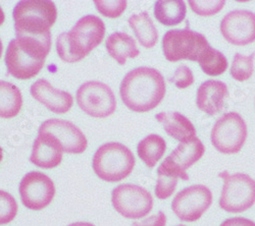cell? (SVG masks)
<instances>
[{"label":"cell","mask_w":255,"mask_h":226,"mask_svg":"<svg viewBox=\"0 0 255 226\" xmlns=\"http://www.w3.org/2000/svg\"><path fill=\"white\" fill-rule=\"evenodd\" d=\"M226 4L225 0H206V1H202V0H190L189 5L196 14L201 16H211L215 15L218 12H220Z\"/></svg>","instance_id":"f1b7e54d"},{"label":"cell","mask_w":255,"mask_h":226,"mask_svg":"<svg viewBox=\"0 0 255 226\" xmlns=\"http://www.w3.org/2000/svg\"><path fill=\"white\" fill-rule=\"evenodd\" d=\"M209 46L208 41L202 34L188 28L169 30L162 38L164 57L171 63L180 60L198 61Z\"/></svg>","instance_id":"8992f818"},{"label":"cell","mask_w":255,"mask_h":226,"mask_svg":"<svg viewBox=\"0 0 255 226\" xmlns=\"http://www.w3.org/2000/svg\"><path fill=\"white\" fill-rule=\"evenodd\" d=\"M165 134L181 143L196 137V130L186 116L179 112H161L155 115Z\"/></svg>","instance_id":"d6986e66"},{"label":"cell","mask_w":255,"mask_h":226,"mask_svg":"<svg viewBox=\"0 0 255 226\" xmlns=\"http://www.w3.org/2000/svg\"><path fill=\"white\" fill-rule=\"evenodd\" d=\"M169 81L179 89H186L191 85H193L194 75L188 67L181 66L176 70L174 75L169 77Z\"/></svg>","instance_id":"4dcf8cb0"},{"label":"cell","mask_w":255,"mask_h":226,"mask_svg":"<svg viewBox=\"0 0 255 226\" xmlns=\"http://www.w3.org/2000/svg\"><path fill=\"white\" fill-rule=\"evenodd\" d=\"M187 6L182 0L164 1L159 0L154 4V15L158 22L166 27L180 25L186 17Z\"/></svg>","instance_id":"d4e9b609"},{"label":"cell","mask_w":255,"mask_h":226,"mask_svg":"<svg viewBox=\"0 0 255 226\" xmlns=\"http://www.w3.org/2000/svg\"><path fill=\"white\" fill-rule=\"evenodd\" d=\"M20 201L30 210L40 211L51 204L55 196V186L52 179L40 171L27 173L19 182Z\"/></svg>","instance_id":"7c38bea8"},{"label":"cell","mask_w":255,"mask_h":226,"mask_svg":"<svg viewBox=\"0 0 255 226\" xmlns=\"http://www.w3.org/2000/svg\"><path fill=\"white\" fill-rule=\"evenodd\" d=\"M38 133L53 136L60 143L63 152L69 154H82L88 147V141L83 132L65 119H48L40 126Z\"/></svg>","instance_id":"5bb4252c"},{"label":"cell","mask_w":255,"mask_h":226,"mask_svg":"<svg viewBox=\"0 0 255 226\" xmlns=\"http://www.w3.org/2000/svg\"><path fill=\"white\" fill-rule=\"evenodd\" d=\"M68 226H95V225L92 223H89V222H75Z\"/></svg>","instance_id":"836d02e7"},{"label":"cell","mask_w":255,"mask_h":226,"mask_svg":"<svg viewBox=\"0 0 255 226\" xmlns=\"http://www.w3.org/2000/svg\"><path fill=\"white\" fill-rule=\"evenodd\" d=\"M94 4L98 12L102 15L116 18L123 14V12L127 8V1L125 0H118V1H104V0H95Z\"/></svg>","instance_id":"f546056e"},{"label":"cell","mask_w":255,"mask_h":226,"mask_svg":"<svg viewBox=\"0 0 255 226\" xmlns=\"http://www.w3.org/2000/svg\"><path fill=\"white\" fill-rule=\"evenodd\" d=\"M247 135V125L243 117L237 112H228L212 127L210 140L220 153L237 154L243 148Z\"/></svg>","instance_id":"ba28073f"},{"label":"cell","mask_w":255,"mask_h":226,"mask_svg":"<svg viewBox=\"0 0 255 226\" xmlns=\"http://www.w3.org/2000/svg\"><path fill=\"white\" fill-rule=\"evenodd\" d=\"M157 176L154 192L156 198L159 200H166L175 193L178 187L179 178L189 180V175L187 172L179 170L166 159H164V161L159 165L157 169Z\"/></svg>","instance_id":"44dd1931"},{"label":"cell","mask_w":255,"mask_h":226,"mask_svg":"<svg viewBox=\"0 0 255 226\" xmlns=\"http://www.w3.org/2000/svg\"><path fill=\"white\" fill-rule=\"evenodd\" d=\"M254 72V53L251 55H243L236 53L234 55L231 66V76L238 81L249 79Z\"/></svg>","instance_id":"4316f807"},{"label":"cell","mask_w":255,"mask_h":226,"mask_svg":"<svg viewBox=\"0 0 255 226\" xmlns=\"http://www.w3.org/2000/svg\"><path fill=\"white\" fill-rule=\"evenodd\" d=\"M79 107L95 118H106L115 113L117 99L110 86L98 80H89L77 91Z\"/></svg>","instance_id":"30bf717a"},{"label":"cell","mask_w":255,"mask_h":226,"mask_svg":"<svg viewBox=\"0 0 255 226\" xmlns=\"http://www.w3.org/2000/svg\"><path fill=\"white\" fill-rule=\"evenodd\" d=\"M15 36L47 37L57 18V9L50 0H23L12 11Z\"/></svg>","instance_id":"277c9868"},{"label":"cell","mask_w":255,"mask_h":226,"mask_svg":"<svg viewBox=\"0 0 255 226\" xmlns=\"http://www.w3.org/2000/svg\"><path fill=\"white\" fill-rule=\"evenodd\" d=\"M225 180L219 200L220 207L228 213H242L255 204V180L245 173L221 174Z\"/></svg>","instance_id":"52a82bcc"},{"label":"cell","mask_w":255,"mask_h":226,"mask_svg":"<svg viewBox=\"0 0 255 226\" xmlns=\"http://www.w3.org/2000/svg\"><path fill=\"white\" fill-rule=\"evenodd\" d=\"M104 35L103 20L93 14L85 15L78 20L71 31L61 33L57 37V54L65 63H78L101 44Z\"/></svg>","instance_id":"3957f363"},{"label":"cell","mask_w":255,"mask_h":226,"mask_svg":"<svg viewBox=\"0 0 255 226\" xmlns=\"http://www.w3.org/2000/svg\"><path fill=\"white\" fill-rule=\"evenodd\" d=\"M23 107L20 90L9 81L0 80V118L15 117Z\"/></svg>","instance_id":"603a6c76"},{"label":"cell","mask_w":255,"mask_h":226,"mask_svg":"<svg viewBox=\"0 0 255 226\" xmlns=\"http://www.w3.org/2000/svg\"><path fill=\"white\" fill-rule=\"evenodd\" d=\"M30 92L36 101L56 114L69 112L74 104V98L69 92L55 89L44 78L36 80L31 86Z\"/></svg>","instance_id":"9a60e30c"},{"label":"cell","mask_w":255,"mask_h":226,"mask_svg":"<svg viewBox=\"0 0 255 226\" xmlns=\"http://www.w3.org/2000/svg\"><path fill=\"white\" fill-rule=\"evenodd\" d=\"M128 23L138 40L140 45L144 48H152L158 41V31L152 18L147 11H141L131 15Z\"/></svg>","instance_id":"7402d4cb"},{"label":"cell","mask_w":255,"mask_h":226,"mask_svg":"<svg viewBox=\"0 0 255 226\" xmlns=\"http://www.w3.org/2000/svg\"><path fill=\"white\" fill-rule=\"evenodd\" d=\"M2 159H3V149L0 147V163H1Z\"/></svg>","instance_id":"8d00e7d4"},{"label":"cell","mask_w":255,"mask_h":226,"mask_svg":"<svg viewBox=\"0 0 255 226\" xmlns=\"http://www.w3.org/2000/svg\"><path fill=\"white\" fill-rule=\"evenodd\" d=\"M228 96L229 90L225 83L217 79H207L197 90L196 105L202 112L215 116L222 111Z\"/></svg>","instance_id":"e0dca14e"},{"label":"cell","mask_w":255,"mask_h":226,"mask_svg":"<svg viewBox=\"0 0 255 226\" xmlns=\"http://www.w3.org/2000/svg\"><path fill=\"white\" fill-rule=\"evenodd\" d=\"M176 226H186V225H183V224H178V225H176Z\"/></svg>","instance_id":"74e56055"},{"label":"cell","mask_w":255,"mask_h":226,"mask_svg":"<svg viewBox=\"0 0 255 226\" xmlns=\"http://www.w3.org/2000/svg\"><path fill=\"white\" fill-rule=\"evenodd\" d=\"M198 64L203 73L211 76L221 75L228 69L227 57L221 51L214 49L211 46L200 56Z\"/></svg>","instance_id":"484cf974"},{"label":"cell","mask_w":255,"mask_h":226,"mask_svg":"<svg viewBox=\"0 0 255 226\" xmlns=\"http://www.w3.org/2000/svg\"><path fill=\"white\" fill-rule=\"evenodd\" d=\"M220 226H255V222L244 217H233L225 220Z\"/></svg>","instance_id":"d6a6232c"},{"label":"cell","mask_w":255,"mask_h":226,"mask_svg":"<svg viewBox=\"0 0 255 226\" xmlns=\"http://www.w3.org/2000/svg\"><path fill=\"white\" fill-rule=\"evenodd\" d=\"M165 93L163 75L149 67H140L128 73L120 87L123 102L134 112L153 110L163 100Z\"/></svg>","instance_id":"6da1fadb"},{"label":"cell","mask_w":255,"mask_h":226,"mask_svg":"<svg viewBox=\"0 0 255 226\" xmlns=\"http://www.w3.org/2000/svg\"><path fill=\"white\" fill-rule=\"evenodd\" d=\"M166 150V143L162 137L152 134L141 140L137 146L139 158L147 167L153 168L162 158Z\"/></svg>","instance_id":"cb8c5ba5"},{"label":"cell","mask_w":255,"mask_h":226,"mask_svg":"<svg viewBox=\"0 0 255 226\" xmlns=\"http://www.w3.org/2000/svg\"><path fill=\"white\" fill-rule=\"evenodd\" d=\"M220 30L232 45H249L255 42V13L246 9L232 10L222 19Z\"/></svg>","instance_id":"4fadbf2b"},{"label":"cell","mask_w":255,"mask_h":226,"mask_svg":"<svg viewBox=\"0 0 255 226\" xmlns=\"http://www.w3.org/2000/svg\"><path fill=\"white\" fill-rule=\"evenodd\" d=\"M212 193L203 184H193L180 191L172 202V210L184 222H195L209 209Z\"/></svg>","instance_id":"8fae6325"},{"label":"cell","mask_w":255,"mask_h":226,"mask_svg":"<svg viewBox=\"0 0 255 226\" xmlns=\"http://www.w3.org/2000/svg\"><path fill=\"white\" fill-rule=\"evenodd\" d=\"M17 210L15 199L9 193L0 190V225L10 223L16 217Z\"/></svg>","instance_id":"83f0119b"},{"label":"cell","mask_w":255,"mask_h":226,"mask_svg":"<svg viewBox=\"0 0 255 226\" xmlns=\"http://www.w3.org/2000/svg\"><path fill=\"white\" fill-rule=\"evenodd\" d=\"M51 49V36H16L5 54V65L10 75L18 79L35 77L44 67Z\"/></svg>","instance_id":"7a4b0ae2"},{"label":"cell","mask_w":255,"mask_h":226,"mask_svg":"<svg viewBox=\"0 0 255 226\" xmlns=\"http://www.w3.org/2000/svg\"><path fill=\"white\" fill-rule=\"evenodd\" d=\"M112 203L119 214L127 219H140L153 208V198L146 189L132 183H123L112 193Z\"/></svg>","instance_id":"9c48e42d"},{"label":"cell","mask_w":255,"mask_h":226,"mask_svg":"<svg viewBox=\"0 0 255 226\" xmlns=\"http://www.w3.org/2000/svg\"><path fill=\"white\" fill-rule=\"evenodd\" d=\"M205 147L203 143L197 138L180 143L178 147L165 159L171 162L179 170L186 172L188 168L200 160L204 155Z\"/></svg>","instance_id":"ac0fdd59"},{"label":"cell","mask_w":255,"mask_h":226,"mask_svg":"<svg viewBox=\"0 0 255 226\" xmlns=\"http://www.w3.org/2000/svg\"><path fill=\"white\" fill-rule=\"evenodd\" d=\"M2 52H3V44H2L1 39H0V58L2 56Z\"/></svg>","instance_id":"d590c367"},{"label":"cell","mask_w":255,"mask_h":226,"mask_svg":"<svg viewBox=\"0 0 255 226\" xmlns=\"http://www.w3.org/2000/svg\"><path fill=\"white\" fill-rule=\"evenodd\" d=\"M136 164L132 151L121 143H106L94 154L92 166L95 174L108 182H118L129 176Z\"/></svg>","instance_id":"5b68a950"},{"label":"cell","mask_w":255,"mask_h":226,"mask_svg":"<svg viewBox=\"0 0 255 226\" xmlns=\"http://www.w3.org/2000/svg\"><path fill=\"white\" fill-rule=\"evenodd\" d=\"M105 47L109 54L121 66H125L128 58H136L140 51L136 41L129 34L116 32L106 39Z\"/></svg>","instance_id":"ffe728a7"},{"label":"cell","mask_w":255,"mask_h":226,"mask_svg":"<svg viewBox=\"0 0 255 226\" xmlns=\"http://www.w3.org/2000/svg\"><path fill=\"white\" fill-rule=\"evenodd\" d=\"M62 147L51 135L38 133L30 156V161L35 166L43 169L57 167L62 160Z\"/></svg>","instance_id":"2e32d148"},{"label":"cell","mask_w":255,"mask_h":226,"mask_svg":"<svg viewBox=\"0 0 255 226\" xmlns=\"http://www.w3.org/2000/svg\"><path fill=\"white\" fill-rule=\"evenodd\" d=\"M4 19H5V14L4 11L2 9V7L0 6V26H1L4 23Z\"/></svg>","instance_id":"e575fe53"},{"label":"cell","mask_w":255,"mask_h":226,"mask_svg":"<svg viewBox=\"0 0 255 226\" xmlns=\"http://www.w3.org/2000/svg\"><path fill=\"white\" fill-rule=\"evenodd\" d=\"M166 225V216L162 211H159L157 214L151 215L147 218H144L141 221L134 222L132 226H165Z\"/></svg>","instance_id":"1f68e13d"}]
</instances>
